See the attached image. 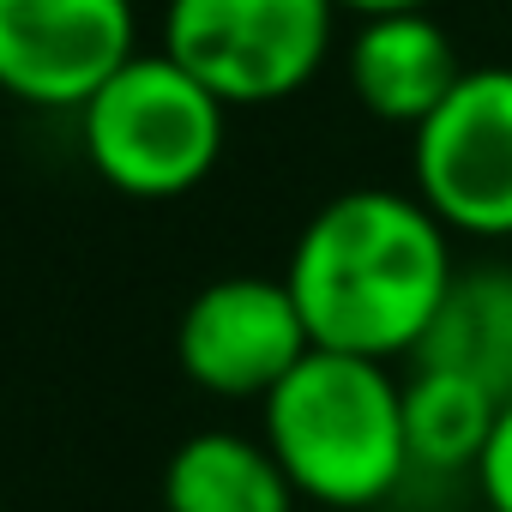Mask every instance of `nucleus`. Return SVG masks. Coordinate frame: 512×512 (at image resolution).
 Returning a JSON list of instances; mask_svg holds the SVG:
<instances>
[{
  "mask_svg": "<svg viewBox=\"0 0 512 512\" xmlns=\"http://www.w3.org/2000/svg\"><path fill=\"white\" fill-rule=\"evenodd\" d=\"M308 350L314 338L284 278H217L175 326L181 374L217 398H272Z\"/></svg>",
  "mask_w": 512,
  "mask_h": 512,
  "instance_id": "423d86ee",
  "label": "nucleus"
},
{
  "mask_svg": "<svg viewBox=\"0 0 512 512\" xmlns=\"http://www.w3.org/2000/svg\"><path fill=\"white\" fill-rule=\"evenodd\" d=\"M338 13H356L362 25L374 19H404V13H428V0H332Z\"/></svg>",
  "mask_w": 512,
  "mask_h": 512,
  "instance_id": "ddd939ff",
  "label": "nucleus"
},
{
  "mask_svg": "<svg viewBox=\"0 0 512 512\" xmlns=\"http://www.w3.org/2000/svg\"><path fill=\"white\" fill-rule=\"evenodd\" d=\"M470 67L458 61L452 37L428 13L404 19H374L350 37V91L356 103L386 121V127H422L464 79Z\"/></svg>",
  "mask_w": 512,
  "mask_h": 512,
  "instance_id": "6e6552de",
  "label": "nucleus"
},
{
  "mask_svg": "<svg viewBox=\"0 0 512 512\" xmlns=\"http://www.w3.org/2000/svg\"><path fill=\"white\" fill-rule=\"evenodd\" d=\"M332 0H169L163 55L217 103H284L332 55Z\"/></svg>",
  "mask_w": 512,
  "mask_h": 512,
  "instance_id": "20e7f679",
  "label": "nucleus"
},
{
  "mask_svg": "<svg viewBox=\"0 0 512 512\" xmlns=\"http://www.w3.org/2000/svg\"><path fill=\"white\" fill-rule=\"evenodd\" d=\"M223 115L229 103H217L187 67H175L169 55H133L79 109V139L91 169L115 193L181 199L217 169L229 127Z\"/></svg>",
  "mask_w": 512,
  "mask_h": 512,
  "instance_id": "7ed1b4c3",
  "label": "nucleus"
},
{
  "mask_svg": "<svg viewBox=\"0 0 512 512\" xmlns=\"http://www.w3.org/2000/svg\"><path fill=\"white\" fill-rule=\"evenodd\" d=\"M494 416L500 404L458 380V374H440V368H416L404 380V446H410V470H470L482 464L488 452V434H494Z\"/></svg>",
  "mask_w": 512,
  "mask_h": 512,
  "instance_id": "9b49d317",
  "label": "nucleus"
},
{
  "mask_svg": "<svg viewBox=\"0 0 512 512\" xmlns=\"http://www.w3.org/2000/svg\"><path fill=\"white\" fill-rule=\"evenodd\" d=\"M476 488H482L488 512H512V404H500V416H494L488 452L476 464Z\"/></svg>",
  "mask_w": 512,
  "mask_h": 512,
  "instance_id": "f8f14e48",
  "label": "nucleus"
},
{
  "mask_svg": "<svg viewBox=\"0 0 512 512\" xmlns=\"http://www.w3.org/2000/svg\"><path fill=\"white\" fill-rule=\"evenodd\" d=\"M169 512H296V482L272 458L266 440L247 434H193L175 446L163 470Z\"/></svg>",
  "mask_w": 512,
  "mask_h": 512,
  "instance_id": "9d476101",
  "label": "nucleus"
},
{
  "mask_svg": "<svg viewBox=\"0 0 512 512\" xmlns=\"http://www.w3.org/2000/svg\"><path fill=\"white\" fill-rule=\"evenodd\" d=\"M452 229L392 187H350L326 199L290 247V296L314 350L398 362L428 338L452 290Z\"/></svg>",
  "mask_w": 512,
  "mask_h": 512,
  "instance_id": "f257e3e1",
  "label": "nucleus"
},
{
  "mask_svg": "<svg viewBox=\"0 0 512 512\" xmlns=\"http://www.w3.org/2000/svg\"><path fill=\"white\" fill-rule=\"evenodd\" d=\"M133 61V0H0V91L85 109Z\"/></svg>",
  "mask_w": 512,
  "mask_h": 512,
  "instance_id": "0eeeda50",
  "label": "nucleus"
},
{
  "mask_svg": "<svg viewBox=\"0 0 512 512\" xmlns=\"http://www.w3.org/2000/svg\"><path fill=\"white\" fill-rule=\"evenodd\" d=\"M266 446L302 500L326 512L380 506L410 476L404 380H392L386 362L308 350L266 398Z\"/></svg>",
  "mask_w": 512,
  "mask_h": 512,
  "instance_id": "f03ea898",
  "label": "nucleus"
},
{
  "mask_svg": "<svg viewBox=\"0 0 512 512\" xmlns=\"http://www.w3.org/2000/svg\"><path fill=\"white\" fill-rule=\"evenodd\" d=\"M416 199L476 241H512V67H470L410 133Z\"/></svg>",
  "mask_w": 512,
  "mask_h": 512,
  "instance_id": "39448f33",
  "label": "nucleus"
},
{
  "mask_svg": "<svg viewBox=\"0 0 512 512\" xmlns=\"http://www.w3.org/2000/svg\"><path fill=\"white\" fill-rule=\"evenodd\" d=\"M476 512H488V506H476Z\"/></svg>",
  "mask_w": 512,
  "mask_h": 512,
  "instance_id": "4468645a",
  "label": "nucleus"
},
{
  "mask_svg": "<svg viewBox=\"0 0 512 512\" xmlns=\"http://www.w3.org/2000/svg\"><path fill=\"white\" fill-rule=\"evenodd\" d=\"M410 362L458 374L494 404H512V266L458 272Z\"/></svg>",
  "mask_w": 512,
  "mask_h": 512,
  "instance_id": "1a4fd4ad",
  "label": "nucleus"
},
{
  "mask_svg": "<svg viewBox=\"0 0 512 512\" xmlns=\"http://www.w3.org/2000/svg\"><path fill=\"white\" fill-rule=\"evenodd\" d=\"M0 512H7V506H0Z\"/></svg>",
  "mask_w": 512,
  "mask_h": 512,
  "instance_id": "2eb2a0df",
  "label": "nucleus"
}]
</instances>
